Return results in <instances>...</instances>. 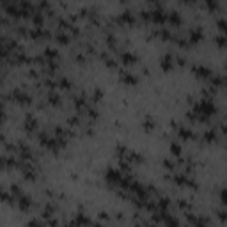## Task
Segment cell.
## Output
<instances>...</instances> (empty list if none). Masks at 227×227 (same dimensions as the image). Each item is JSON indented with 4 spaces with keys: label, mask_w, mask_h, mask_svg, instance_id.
Listing matches in <instances>:
<instances>
[{
    "label": "cell",
    "mask_w": 227,
    "mask_h": 227,
    "mask_svg": "<svg viewBox=\"0 0 227 227\" xmlns=\"http://www.w3.org/2000/svg\"><path fill=\"white\" fill-rule=\"evenodd\" d=\"M193 69H195V73H197L199 76H209V74H211V73H209L206 67H202V66H199V67H193Z\"/></svg>",
    "instance_id": "cell-2"
},
{
    "label": "cell",
    "mask_w": 227,
    "mask_h": 227,
    "mask_svg": "<svg viewBox=\"0 0 227 227\" xmlns=\"http://www.w3.org/2000/svg\"><path fill=\"white\" fill-rule=\"evenodd\" d=\"M137 59H135V55L133 53H122V62H126V64H133Z\"/></svg>",
    "instance_id": "cell-1"
}]
</instances>
